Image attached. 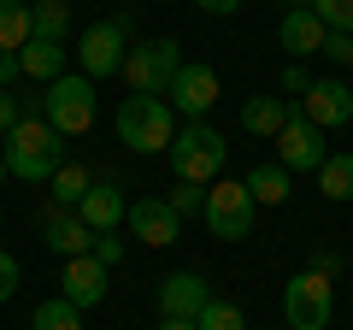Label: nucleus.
<instances>
[{
  "label": "nucleus",
  "mask_w": 353,
  "mask_h": 330,
  "mask_svg": "<svg viewBox=\"0 0 353 330\" xmlns=\"http://www.w3.org/2000/svg\"><path fill=\"white\" fill-rule=\"evenodd\" d=\"M0 159H6V171H12V177H24V183H53V171L65 165V136L48 124V118L24 113L12 130H6Z\"/></svg>",
  "instance_id": "1"
},
{
  "label": "nucleus",
  "mask_w": 353,
  "mask_h": 330,
  "mask_svg": "<svg viewBox=\"0 0 353 330\" xmlns=\"http://www.w3.org/2000/svg\"><path fill=\"white\" fill-rule=\"evenodd\" d=\"M171 171H176V183H218L224 177V159H230V142H224V130H212L206 118H189V124L176 130V142L171 148Z\"/></svg>",
  "instance_id": "2"
},
{
  "label": "nucleus",
  "mask_w": 353,
  "mask_h": 330,
  "mask_svg": "<svg viewBox=\"0 0 353 330\" xmlns=\"http://www.w3.org/2000/svg\"><path fill=\"white\" fill-rule=\"evenodd\" d=\"M118 142L130 153H165L176 142V113L159 95H124L118 106Z\"/></svg>",
  "instance_id": "3"
},
{
  "label": "nucleus",
  "mask_w": 353,
  "mask_h": 330,
  "mask_svg": "<svg viewBox=\"0 0 353 330\" xmlns=\"http://www.w3.org/2000/svg\"><path fill=\"white\" fill-rule=\"evenodd\" d=\"M176 71H183V53H176V41H171V36L130 48V53H124V65H118V77L130 83V95H159V101L171 95Z\"/></svg>",
  "instance_id": "4"
},
{
  "label": "nucleus",
  "mask_w": 353,
  "mask_h": 330,
  "mask_svg": "<svg viewBox=\"0 0 353 330\" xmlns=\"http://www.w3.org/2000/svg\"><path fill=\"white\" fill-rule=\"evenodd\" d=\"M41 113H48V124L59 130V136H88V124H94V83H88L83 71L53 77L48 95H41Z\"/></svg>",
  "instance_id": "5"
},
{
  "label": "nucleus",
  "mask_w": 353,
  "mask_h": 330,
  "mask_svg": "<svg viewBox=\"0 0 353 330\" xmlns=\"http://www.w3.org/2000/svg\"><path fill=\"white\" fill-rule=\"evenodd\" d=\"M283 318H289L294 330H330V318H336V283L318 278V271L289 278V289H283Z\"/></svg>",
  "instance_id": "6"
},
{
  "label": "nucleus",
  "mask_w": 353,
  "mask_h": 330,
  "mask_svg": "<svg viewBox=\"0 0 353 330\" xmlns=\"http://www.w3.org/2000/svg\"><path fill=\"white\" fill-rule=\"evenodd\" d=\"M130 30H136L130 12L83 30V48H77V53H83V77H88V83H94V77H118V65H124V53H130Z\"/></svg>",
  "instance_id": "7"
},
{
  "label": "nucleus",
  "mask_w": 353,
  "mask_h": 330,
  "mask_svg": "<svg viewBox=\"0 0 353 330\" xmlns=\"http://www.w3.org/2000/svg\"><path fill=\"white\" fill-rule=\"evenodd\" d=\"M201 218H206V230H212V236L241 242V236L253 230V195H248V183H230V177L206 183V206H201Z\"/></svg>",
  "instance_id": "8"
},
{
  "label": "nucleus",
  "mask_w": 353,
  "mask_h": 330,
  "mask_svg": "<svg viewBox=\"0 0 353 330\" xmlns=\"http://www.w3.org/2000/svg\"><path fill=\"white\" fill-rule=\"evenodd\" d=\"M294 113H301L312 130H341L353 118V83H341V77H312V89L301 95Z\"/></svg>",
  "instance_id": "9"
},
{
  "label": "nucleus",
  "mask_w": 353,
  "mask_h": 330,
  "mask_svg": "<svg viewBox=\"0 0 353 330\" xmlns=\"http://www.w3.org/2000/svg\"><path fill=\"white\" fill-rule=\"evenodd\" d=\"M171 95H176V113H183V118H206L218 106V95H224V83H218L212 65H189V59H183Z\"/></svg>",
  "instance_id": "10"
},
{
  "label": "nucleus",
  "mask_w": 353,
  "mask_h": 330,
  "mask_svg": "<svg viewBox=\"0 0 353 330\" xmlns=\"http://www.w3.org/2000/svg\"><path fill=\"white\" fill-rule=\"evenodd\" d=\"M130 236H141L148 248H171L176 230H183V218L165 206V195H141V201H130Z\"/></svg>",
  "instance_id": "11"
},
{
  "label": "nucleus",
  "mask_w": 353,
  "mask_h": 330,
  "mask_svg": "<svg viewBox=\"0 0 353 330\" xmlns=\"http://www.w3.org/2000/svg\"><path fill=\"white\" fill-rule=\"evenodd\" d=\"M318 136H324V130H312L301 113H294L289 124H283V136H277V165H283V171H318V165L330 159Z\"/></svg>",
  "instance_id": "12"
},
{
  "label": "nucleus",
  "mask_w": 353,
  "mask_h": 330,
  "mask_svg": "<svg viewBox=\"0 0 353 330\" xmlns=\"http://www.w3.org/2000/svg\"><path fill=\"white\" fill-rule=\"evenodd\" d=\"M212 301L201 271H171L159 278V318H201V307Z\"/></svg>",
  "instance_id": "13"
},
{
  "label": "nucleus",
  "mask_w": 353,
  "mask_h": 330,
  "mask_svg": "<svg viewBox=\"0 0 353 330\" xmlns=\"http://www.w3.org/2000/svg\"><path fill=\"white\" fill-rule=\"evenodd\" d=\"M41 242H48L53 254L77 260V254H88V248H94V230H88L77 213H65V206L48 201V213H41Z\"/></svg>",
  "instance_id": "14"
},
{
  "label": "nucleus",
  "mask_w": 353,
  "mask_h": 330,
  "mask_svg": "<svg viewBox=\"0 0 353 330\" xmlns=\"http://www.w3.org/2000/svg\"><path fill=\"white\" fill-rule=\"evenodd\" d=\"M65 301L77 307V313H88V307H101L106 301V266L94 254H77V260H65Z\"/></svg>",
  "instance_id": "15"
},
{
  "label": "nucleus",
  "mask_w": 353,
  "mask_h": 330,
  "mask_svg": "<svg viewBox=\"0 0 353 330\" xmlns=\"http://www.w3.org/2000/svg\"><path fill=\"white\" fill-rule=\"evenodd\" d=\"M124 195H118V183H94V189L83 195V206H77V218H83L88 230H94V236H106V230H118L124 224Z\"/></svg>",
  "instance_id": "16"
},
{
  "label": "nucleus",
  "mask_w": 353,
  "mask_h": 330,
  "mask_svg": "<svg viewBox=\"0 0 353 330\" xmlns=\"http://www.w3.org/2000/svg\"><path fill=\"white\" fill-rule=\"evenodd\" d=\"M277 36H283V48H289L294 59H312V53H324V36H330V30L318 24L312 6H289V18H283Z\"/></svg>",
  "instance_id": "17"
},
{
  "label": "nucleus",
  "mask_w": 353,
  "mask_h": 330,
  "mask_svg": "<svg viewBox=\"0 0 353 330\" xmlns=\"http://www.w3.org/2000/svg\"><path fill=\"white\" fill-rule=\"evenodd\" d=\"M289 118H294V106L283 101V95H253V101L241 106V130H253V136H265V142H277Z\"/></svg>",
  "instance_id": "18"
},
{
  "label": "nucleus",
  "mask_w": 353,
  "mask_h": 330,
  "mask_svg": "<svg viewBox=\"0 0 353 330\" xmlns=\"http://www.w3.org/2000/svg\"><path fill=\"white\" fill-rule=\"evenodd\" d=\"M18 71H24L30 83H53V77H65V41L30 36L24 48H18Z\"/></svg>",
  "instance_id": "19"
},
{
  "label": "nucleus",
  "mask_w": 353,
  "mask_h": 330,
  "mask_svg": "<svg viewBox=\"0 0 353 330\" xmlns=\"http://www.w3.org/2000/svg\"><path fill=\"white\" fill-rule=\"evenodd\" d=\"M30 36L71 41V0H30Z\"/></svg>",
  "instance_id": "20"
},
{
  "label": "nucleus",
  "mask_w": 353,
  "mask_h": 330,
  "mask_svg": "<svg viewBox=\"0 0 353 330\" xmlns=\"http://www.w3.org/2000/svg\"><path fill=\"white\" fill-rule=\"evenodd\" d=\"M248 195H253V206H283L289 201V171H283V165H253L248 171Z\"/></svg>",
  "instance_id": "21"
},
{
  "label": "nucleus",
  "mask_w": 353,
  "mask_h": 330,
  "mask_svg": "<svg viewBox=\"0 0 353 330\" xmlns=\"http://www.w3.org/2000/svg\"><path fill=\"white\" fill-rule=\"evenodd\" d=\"M318 189H324V201H353V153H330L318 165Z\"/></svg>",
  "instance_id": "22"
},
{
  "label": "nucleus",
  "mask_w": 353,
  "mask_h": 330,
  "mask_svg": "<svg viewBox=\"0 0 353 330\" xmlns=\"http://www.w3.org/2000/svg\"><path fill=\"white\" fill-rule=\"evenodd\" d=\"M30 41V0H0V53H18Z\"/></svg>",
  "instance_id": "23"
},
{
  "label": "nucleus",
  "mask_w": 353,
  "mask_h": 330,
  "mask_svg": "<svg viewBox=\"0 0 353 330\" xmlns=\"http://www.w3.org/2000/svg\"><path fill=\"white\" fill-rule=\"evenodd\" d=\"M48 189H53V206H65V213H77V206H83V195L94 189V183H88V171H83V165H59Z\"/></svg>",
  "instance_id": "24"
},
{
  "label": "nucleus",
  "mask_w": 353,
  "mask_h": 330,
  "mask_svg": "<svg viewBox=\"0 0 353 330\" xmlns=\"http://www.w3.org/2000/svg\"><path fill=\"white\" fill-rule=\"evenodd\" d=\"M30 330H83V313H77V307L59 295V301H41V307H36Z\"/></svg>",
  "instance_id": "25"
},
{
  "label": "nucleus",
  "mask_w": 353,
  "mask_h": 330,
  "mask_svg": "<svg viewBox=\"0 0 353 330\" xmlns=\"http://www.w3.org/2000/svg\"><path fill=\"white\" fill-rule=\"evenodd\" d=\"M194 324H201V330H248V318H241L236 301H218V295H212V301L201 307V318H194Z\"/></svg>",
  "instance_id": "26"
},
{
  "label": "nucleus",
  "mask_w": 353,
  "mask_h": 330,
  "mask_svg": "<svg viewBox=\"0 0 353 330\" xmlns=\"http://www.w3.org/2000/svg\"><path fill=\"white\" fill-rule=\"evenodd\" d=\"M312 12L324 30H341V36H353V0H312Z\"/></svg>",
  "instance_id": "27"
},
{
  "label": "nucleus",
  "mask_w": 353,
  "mask_h": 330,
  "mask_svg": "<svg viewBox=\"0 0 353 330\" xmlns=\"http://www.w3.org/2000/svg\"><path fill=\"white\" fill-rule=\"evenodd\" d=\"M165 206H171L176 218H189V213H201V206H206V189H201V183H176V189L165 195Z\"/></svg>",
  "instance_id": "28"
},
{
  "label": "nucleus",
  "mask_w": 353,
  "mask_h": 330,
  "mask_svg": "<svg viewBox=\"0 0 353 330\" xmlns=\"http://www.w3.org/2000/svg\"><path fill=\"white\" fill-rule=\"evenodd\" d=\"M88 254L101 260V266H118V260H124V242H118V230H106V236H94V248H88Z\"/></svg>",
  "instance_id": "29"
},
{
  "label": "nucleus",
  "mask_w": 353,
  "mask_h": 330,
  "mask_svg": "<svg viewBox=\"0 0 353 330\" xmlns=\"http://www.w3.org/2000/svg\"><path fill=\"white\" fill-rule=\"evenodd\" d=\"M12 295H18V260L6 254V248H0V307L12 301Z\"/></svg>",
  "instance_id": "30"
},
{
  "label": "nucleus",
  "mask_w": 353,
  "mask_h": 330,
  "mask_svg": "<svg viewBox=\"0 0 353 330\" xmlns=\"http://www.w3.org/2000/svg\"><path fill=\"white\" fill-rule=\"evenodd\" d=\"M24 113H30V106L18 101L12 89H0V136H6V130H12V124H18V118H24Z\"/></svg>",
  "instance_id": "31"
},
{
  "label": "nucleus",
  "mask_w": 353,
  "mask_h": 330,
  "mask_svg": "<svg viewBox=\"0 0 353 330\" xmlns=\"http://www.w3.org/2000/svg\"><path fill=\"white\" fill-rule=\"evenodd\" d=\"M324 59H336V65H353V36L330 30V36H324Z\"/></svg>",
  "instance_id": "32"
},
{
  "label": "nucleus",
  "mask_w": 353,
  "mask_h": 330,
  "mask_svg": "<svg viewBox=\"0 0 353 330\" xmlns=\"http://www.w3.org/2000/svg\"><path fill=\"white\" fill-rule=\"evenodd\" d=\"M283 89H289V95H306V89H312V71H306V65L294 59L289 71H283Z\"/></svg>",
  "instance_id": "33"
},
{
  "label": "nucleus",
  "mask_w": 353,
  "mask_h": 330,
  "mask_svg": "<svg viewBox=\"0 0 353 330\" xmlns=\"http://www.w3.org/2000/svg\"><path fill=\"white\" fill-rule=\"evenodd\" d=\"M18 77H24V71H18V53H0V89H12Z\"/></svg>",
  "instance_id": "34"
},
{
  "label": "nucleus",
  "mask_w": 353,
  "mask_h": 330,
  "mask_svg": "<svg viewBox=\"0 0 353 330\" xmlns=\"http://www.w3.org/2000/svg\"><path fill=\"white\" fill-rule=\"evenodd\" d=\"M201 12H212V18H230V12H241V0H194Z\"/></svg>",
  "instance_id": "35"
},
{
  "label": "nucleus",
  "mask_w": 353,
  "mask_h": 330,
  "mask_svg": "<svg viewBox=\"0 0 353 330\" xmlns=\"http://www.w3.org/2000/svg\"><path fill=\"white\" fill-rule=\"evenodd\" d=\"M306 271H318V278H336V271H341V260H336V254H330V248H324V254H318V260H312V266H306Z\"/></svg>",
  "instance_id": "36"
},
{
  "label": "nucleus",
  "mask_w": 353,
  "mask_h": 330,
  "mask_svg": "<svg viewBox=\"0 0 353 330\" xmlns=\"http://www.w3.org/2000/svg\"><path fill=\"white\" fill-rule=\"evenodd\" d=\"M159 330H201L194 318H159Z\"/></svg>",
  "instance_id": "37"
},
{
  "label": "nucleus",
  "mask_w": 353,
  "mask_h": 330,
  "mask_svg": "<svg viewBox=\"0 0 353 330\" xmlns=\"http://www.w3.org/2000/svg\"><path fill=\"white\" fill-rule=\"evenodd\" d=\"M0 177H6V159H0Z\"/></svg>",
  "instance_id": "38"
},
{
  "label": "nucleus",
  "mask_w": 353,
  "mask_h": 330,
  "mask_svg": "<svg viewBox=\"0 0 353 330\" xmlns=\"http://www.w3.org/2000/svg\"><path fill=\"white\" fill-rule=\"evenodd\" d=\"M289 6H301V0H289Z\"/></svg>",
  "instance_id": "39"
},
{
  "label": "nucleus",
  "mask_w": 353,
  "mask_h": 330,
  "mask_svg": "<svg viewBox=\"0 0 353 330\" xmlns=\"http://www.w3.org/2000/svg\"><path fill=\"white\" fill-rule=\"evenodd\" d=\"M0 224H6V213H0Z\"/></svg>",
  "instance_id": "40"
}]
</instances>
